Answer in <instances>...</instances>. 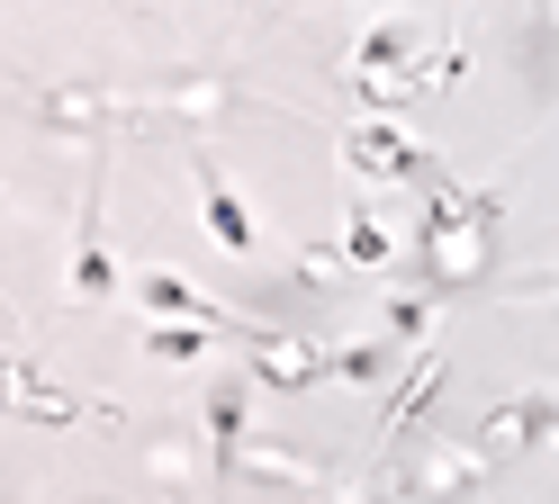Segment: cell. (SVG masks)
Listing matches in <instances>:
<instances>
[]
</instances>
